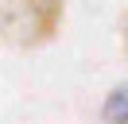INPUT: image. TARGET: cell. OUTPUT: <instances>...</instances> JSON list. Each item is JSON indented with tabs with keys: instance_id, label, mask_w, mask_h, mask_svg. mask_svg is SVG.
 I'll use <instances>...</instances> for the list:
<instances>
[{
	"instance_id": "cell-1",
	"label": "cell",
	"mask_w": 128,
	"mask_h": 124,
	"mask_svg": "<svg viewBox=\"0 0 128 124\" xmlns=\"http://www.w3.org/2000/svg\"><path fill=\"white\" fill-rule=\"evenodd\" d=\"M66 0H0V43L16 50L47 46L62 31Z\"/></svg>"
},
{
	"instance_id": "cell-2",
	"label": "cell",
	"mask_w": 128,
	"mask_h": 124,
	"mask_svg": "<svg viewBox=\"0 0 128 124\" xmlns=\"http://www.w3.org/2000/svg\"><path fill=\"white\" fill-rule=\"evenodd\" d=\"M101 116H105L109 124H120V120H128V82H124V85H116V89L109 93V101H105Z\"/></svg>"
},
{
	"instance_id": "cell-3",
	"label": "cell",
	"mask_w": 128,
	"mask_h": 124,
	"mask_svg": "<svg viewBox=\"0 0 128 124\" xmlns=\"http://www.w3.org/2000/svg\"><path fill=\"white\" fill-rule=\"evenodd\" d=\"M120 39H124V54H128V12H124V23H120Z\"/></svg>"
},
{
	"instance_id": "cell-4",
	"label": "cell",
	"mask_w": 128,
	"mask_h": 124,
	"mask_svg": "<svg viewBox=\"0 0 128 124\" xmlns=\"http://www.w3.org/2000/svg\"><path fill=\"white\" fill-rule=\"evenodd\" d=\"M120 124H128V120H120Z\"/></svg>"
}]
</instances>
